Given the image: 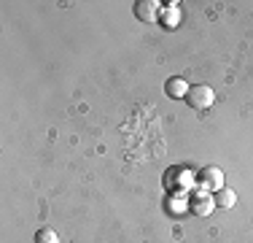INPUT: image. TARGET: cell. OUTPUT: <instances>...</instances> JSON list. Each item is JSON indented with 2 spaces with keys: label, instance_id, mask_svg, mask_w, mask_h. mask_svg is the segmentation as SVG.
Masks as SVG:
<instances>
[{
  "label": "cell",
  "instance_id": "cell-1",
  "mask_svg": "<svg viewBox=\"0 0 253 243\" xmlns=\"http://www.w3.org/2000/svg\"><path fill=\"white\" fill-rule=\"evenodd\" d=\"M186 100H189V106L194 108V111H205V108L213 106L215 95H213V89H210L208 84H194V87H189Z\"/></svg>",
  "mask_w": 253,
  "mask_h": 243
},
{
  "label": "cell",
  "instance_id": "cell-7",
  "mask_svg": "<svg viewBox=\"0 0 253 243\" xmlns=\"http://www.w3.org/2000/svg\"><path fill=\"white\" fill-rule=\"evenodd\" d=\"M35 243H59V235L54 233V230L43 227V230H38V233H35Z\"/></svg>",
  "mask_w": 253,
  "mask_h": 243
},
{
  "label": "cell",
  "instance_id": "cell-2",
  "mask_svg": "<svg viewBox=\"0 0 253 243\" xmlns=\"http://www.w3.org/2000/svg\"><path fill=\"white\" fill-rule=\"evenodd\" d=\"M197 181H200V186H205L208 192L224 189V173H221V168H215V165L202 168L200 173H197Z\"/></svg>",
  "mask_w": 253,
  "mask_h": 243
},
{
  "label": "cell",
  "instance_id": "cell-5",
  "mask_svg": "<svg viewBox=\"0 0 253 243\" xmlns=\"http://www.w3.org/2000/svg\"><path fill=\"white\" fill-rule=\"evenodd\" d=\"M165 92L170 97H186V95H189V84H186L180 76H172V78H167V81H165Z\"/></svg>",
  "mask_w": 253,
  "mask_h": 243
},
{
  "label": "cell",
  "instance_id": "cell-3",
  "mask_svg": "<svg viewBox=\"0 0 253 243\" xmlns=\"http://www.w3.org/2000/svg\"><path fill=\"white\" fill-rule=\"evenodd\" d=\"M213 208H215V200H213V194H208V192H197L189 197V211L194 216H210Z\"/></svg>",
  "mask_w": 253,
  "mask_h": 243
},
{
  "label": "cell",
  "instance_id": "cell-4",
  "mask_svg": "<svg viewBox=\"0 0 253 243\" xmlns=\"http://www.w3.org/2000/svg\"><path fill=\"white\" fill-rule=\"evenodd\" d=\"M135 16L140 22H154L159 16V3L156 0H137L135 3Z\"/></svg>",
  "mask_w": 253,
  "mask_h": 243
},
{
  "label": "cell",
  "instance_id": "cell-6",
  "mask_svg": "<svg viewBox=\"0 0 253 243\" xmlns=\"http://www.w3.org/2000/svg\"><path fill=\"white\" fill-rule=\"evenodd\" d=\"M213 200H215V208H232L237 203V194L232 189H218V192H213Z\"/></svg>",
  "mask_w": 253,
  "mask_h": 243
}]
</instances>
